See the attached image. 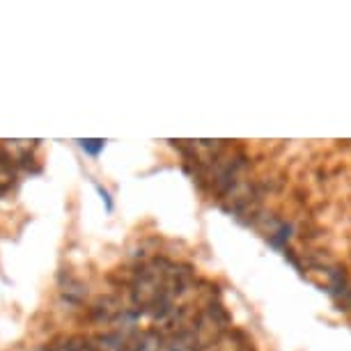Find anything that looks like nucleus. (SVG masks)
<instances>
[{
	"instance_id": "nucleus-3",
	"label": "nucleus",
	"mask_w": 351,
	"mask_h": 351,
	"mask_svg": "<svg viewBox=\"0 0 351 351\" xmlns=\"http://www.w3.org/2000/svg\"><path fill=\"white\" fill-rule=\"evenodd\" d=\"M83 152H88L90 156H99V152L104 149L106 141H99V138H88V141H78Z\"/></svg>"
},
{
	"instance_id": "nucleus-5",
	"label": "nucleus",
	"mask_w": 351,
	"mask_h": 351,
	"mask_svg": "<svg viewBox=\"0 0 351 351\" xmlns=\"http://www.w3.org/2000/svg\"><path fill=\"white\" fill-rule=\"evenodd\" d=\"M97 191H99V195H101V200L106 202V209H108V211H112V200H110L108 191H106V189H101V186H99V184H97Z\"/></svg>"
},
{
	"instance_id": "nucleus-2",
	"label": "nucleus",
	"mask_w": 351,
	"mask_h": 351,
	"mask_svg": "<svg viewBox=\"0 0 351 351\" xmlns=\"http://www.w3.org/2000/svg\"><path fill=\"white\" fill-rule=\"evenodd\" d=\"M14 182H16V177H14V172H12L10 165L0 163V195L10 193L12 186H14Z\"/></svg>"
},
{
	"instance_id": "nucleus-1",
	"label": "nucleus",
	"mask_w": 351,
	"mask_h": 351,
	"mask_svg": "<svg viewBox=\"0 0 351 351\" xmlns=\"http://www.w3.org/2000/svg\"><path fill=\"white\" fill-rule=\"evenodd\" d=\"M175 285L172 271L165 264H149L134 280V301L143 308H156L170 296V287Z\"/></svg>"
},
{
	"instance_id": "nucleus-6",
	"label": "nucleus",
	"mask_w": 351,
	"mask_h": 351,
	"mask_svg": "<svg viewBox=\"0 0 351 351\" xmlns=\"http://www.w3.org/2000/svg\"><path fill=\"white\" fill-rule=\"evenodd\" d=\"M104 347H106V351H127L120 342H117V344H104Z\"/></svg>"
},
{
	"instance_id": "nucleus-4",
	"label": "nucleus",
	"mask_w": 351,
	"mask_h": 351,
	"mask_svg": "<svg viewBox=\"0 0 351 351\" xmlns=\"http://www.w3.org/2000/svg\"><path fill=\"white\" fill-rule=\"evenodd\" d=\"M170 351H195V344L191 342L189 337H184V340H180V342L172 344Z\"/></svg>"
}]
</instances>
